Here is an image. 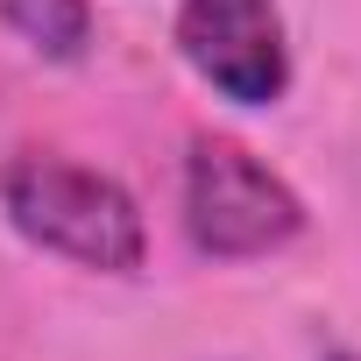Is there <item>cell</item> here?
<instances>
[{
	"instance_id": "4",
	"label": "cell",
	"mask_w": 361,
	"mask_h": 361,
	"mask_svg": "<svg viewBox=\"0 0 361 361\" xmlns=\"http://www.w3.org/2000/svg\"><path fill=\"white\" fill-rule=\"evenodd\" d=\"M0 15L22 43H36L43 57H78L92 36V8L85 0H0Z\"/></svg>"
},
{
	"instance_id": "1",
	"label": "cell",
	"mask_w": 361,
	"mask_h": 361,
	"mask_svg": "<svg viewBox=\"0 0 361 361\" xmlns=\"http://www.w3.org/2000/svg\"><path fill=\"white\" fill-rule=\"evenodd\" d=\"M0 206L50 255H71V262L114 269V276L142 269V213L99 170H78L57 156H15L0 170Z\"/></svg>"
},
{
	"instance_id": "5",
	"label": "cell",
	"mask_w": 361,
	"mask_h": 361,
	"mask_svg": "<svg viewBox=\"0 0 361 361\" xmlns=\"http://www.w3.org/2000/svg\"><path fill=\"white\" fill-rule=\"evenodd\" d=\"M340 361H361V354H340Z\"/></svg>"
},
{
	"instance_id": "3",
	"label": "cell",
	"mask_w": 361,
	"mask_h": 361,
	"mask_svg": "<svg viewBox=\"0 0 361 361\" xmlns=\"http://www.w3.org/2000/svg\"><path fill=\"white\" fill-rule=\"evenodd\" d=\"M177 50L234 106H269L290 85L276 0H185L177 8Z\"/></svg>"
},
{
	"instance_id": "2",
	"label": "cell",
	"mask_w": 361,
	"mask_h": 361,
	"mask_svg": "<svg viewBox=\"0 0 361 361\" xmlns=\"http://www.w3.org/2000/svg\"><path fill=\"white\" fill-rule=\"evenodd\" d=\"M185 227H192V241L206 255L248 262V255L283 248L305 227V206L241 142L206 135V142H192V163H185Z\"/></svg>"
}]
</instances>
